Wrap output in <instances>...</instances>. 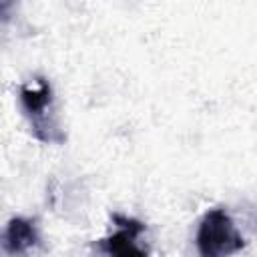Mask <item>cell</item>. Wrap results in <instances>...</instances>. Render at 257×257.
Returning a JSON list of instances; mask_svg holds the SVG:
<instances>
[{
  "instance_id": "6da1fadb",
  "label": "cell",
  "mask_w": 257,
  "mask_h": 257,
  "mask_svg": "<svg viewBox=\"0 0 257 257\" xmlns=\"http://www.w3.org/2000/svg\"><path fill=\"white\" fill-rule=\"evenodd\" d=\"M20 104L30 120L32 135L42 143H64V133L56 120L52 106V88L50 82L42 76H36L30 82L20 86Z\"/></svg>"
},
{
  "instance_id": "7a4b0ae2",
  "label": "cell",
  "mask_w": 257,
  "mask_h": 257,
  "mask_svg": "<svg viewBox=\"0 0 257 257\" xmlns=\"http://www.w3.org/2000/svg\"><path fill=\"white\" fill-rule=\"evenodd\" d=\"M245 239L237 231L231 215L217 207L203 215L197 229V249L203 257H223L241 251Z\"/></svg>"
},
{
  "instance_id": "3957f363",
  "label": "cell",
  "mask_w": 257,
  "mask_h": 257,
  "mask_svg": "<svg viewBox=\"0 0 257 257\" xmlns=\"http://www.w3.org/2000/svg\"><path fill=\"white\" fill-rule=\"evenodd\" d=\"M112 221L116 225V231L106 237V239H100L96 249L100 253H106V255H120V257H143L147 255V251L143 247H139V237L145 233V223L137 221V219H131V217H124V215H118L114 213L112 215Z\"/></svg>"
},
{
  "instance_id": "277c9868",
  "label": "cell",
  "mask_w": 257,
  "mask_h": 257,
  "mask_svg": "<svg viewBox=\"0 0 257 257\" xmlns=\"http://www.w3.org/2000/svg\"><path fill=\"white\" fill-rule=\"evenodd\" d=\"M36 243H38V231H36L34 221H30L26 217L10 219V223L6 225V231H4V249H6V253H10V255L26 253Z\"/></svg>"
}]
</instances>
